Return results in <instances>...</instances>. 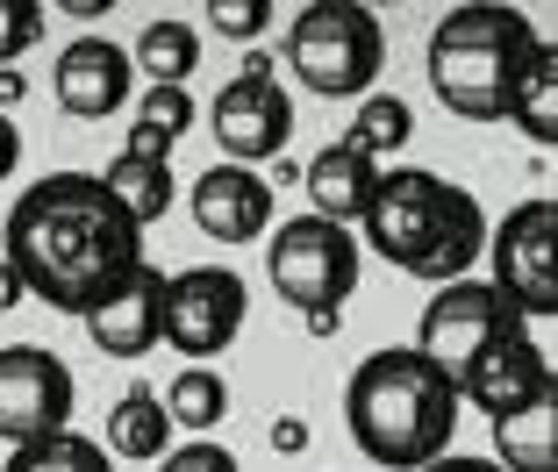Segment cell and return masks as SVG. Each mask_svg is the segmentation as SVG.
Listing matches in <instances>:
<instances>
[{"instance_id":"1","label":"cell","mask_w":558,"mask_h":472,"mask_svg":"<svg viewBox=\"0 0 558 472\" xmlns=\"http://www.w3.org/2000/svg\"><path fill=\"white\" fill-rule=\"evenodd\" d=\"M0 265L15 273L22 293H36L58 315H100L144 273V229L108 201L94 172H50L22 186L0 229Z\"/></svg>"},{"instance_id":"2","label":"cell","mask_w":558,"mask_h":472,"mask_svg":"<svg viewBox=\"0 0 558 472\" xmlns=\"http://www.w3.org/2000/svg\"><path fill=\"white\" fill-rule=\"evenodd\" d=\"M459 387L437 373V365L415 351V343H387V351H365L351 365L344 387V429L359 444L365 465L379 472H423L451 451L459 437Z\"/></svg>"},{"instance_id":"3","label":"cell","mask_w":558,"mask_h":472,"mask_svg":"<svg viewBox=\"0 0 558 472\" xmlns=\"http://www.w3.org/2000/svg\"><path fill=\"white\" fill-rule=\"evenodd\" d=\"M359 229H365V244H373V258L401 265L409 279H429V287L473 279L480 251H487V208L459 180L423 172V165L379 172L373 208H365Z\"/></svg>"},{"instance_id":"4","label":"cell","mask_w":558,"mask_h":472,"mask_svg":"<svg viewBox=\"0 0 558 472\" xmlns=\"http://www.w3.org/2000/svg\"><path fill=\"white\" fill-rule=\"evenodd\" d=\"M537 50L523 8H451V15L429 29V94L459 122H509V94L523 58Z\"/></svg>"},{"instance_id":"5","label":"cell","mask_w":558,"mask_h":472,"mask_svg":"<svg viewBox=\"0 0 558 472\" xmlns=\"http://www.w3.org/2000/svg\"><path fill=\"white\" fill-rule=\"evenodd\" d=\"M365 273V244L359 229H337L323 215H294V222H272V244H265V279L315 337H337L344 323V301L359 293Z\"/></svg>"},{"instance_id":"6","label":"cell","mask_w":558,"mask_h":472,"mask_svg":"<svg viewBox=\"0 0 558 472\" xmlns=\"http://www.w3.org/2000/svg\"><path fill=\"white\" fill-rule=\"evenodd\" d=\"M379 65H387V29H379V15L359 8V0H308L287 22V72L315 100L379 94Z\"/></svg>"},{"instance_id":"7","label":"cell","mask_w":558,"mask_h":472,"mask_svg":"<svg viewBox=\"0 0 558 472\" xmlns=\"http://www.w3.org/2000/svg\"><path fill=\"white\" fill-rule=\"evenodd\" d=\"M487 287L509 301L523 323L558 315V201H515L487 229Z\"/></svg>"},{"instance_id":"8","label":"cell","mask_w":558,"mask_h":472,"mask_svg":"<svg viewBox=\"0 0 558 472\" xmlns=\"http://www.w3.org/2000/svg\"><path fill=\"white\" fill-rule=\"evenodd\" d=\"M251 315V287L230 265H186V273H165V343L180 351L186 365H215L244 337Z\"/></svg>"},{"instance_id":"9","label":"cell","mask_w":558,"mask_h":472,"mask_svg":"<svg viewBox=\"0 0 558 472\" xmlns=\"http://www.w3.org/2000/svg\"><path fill=\"white\" fill-rule=\"evenodd\" d=\"M208 130H215V144H222V165H244V172L272 165L279 150L294 144V94L272 80V58H265V50H251L244 72L215 94Z\"/></svg>"},{"instance_id":"10","label":"cell","mask_w":558,"mask_h":472,"mask_svg":"<svg viewBox=\"0 0 558 472\" xmlns=\"http://www.w3.org/2000/svg\"><path fill=\"white\" fill-rule=\"evenodd\" d=\"M451 387H459V408H480L487 423H509L523 408L551 401L558 379H551V359L537 351V337H530V323H509L451 373Z\"/></svg>"},{"instance_id":"11","label":"cell","mask_w":558,"mask_h":472,"mask_svg":"<svg viewBox=\"0 0 558 472\" xmlns=\"http://www.w3.org/2000/svg\"><path fill=\"white\" fill-rule=\"evenodd\" d=\"M72 429V365L44 343H0V444Z\"/></svg>"},{"instance_id":"12","label":"cell","mask_w":558,"mask_h":472,"mask_svg":"<svg viewBox=\"0 0 558 472\" xmlns=\"http://www.w3.org/2000/svg\"><path fill=\"white\" fill-rule=\"evenodd\" d=\"M509 323H523V315H515L480 273H473V279H451V287L429 293L423 323H415V351H423V359L437 365L444 379H451V373H459V365L480 351V343L494 337V329H509Z\"/></svg>"},{"instance_id":"13","label":"cell","mask_w":558,"mask_h":472,"mask_svg":"<svg viewBox=\"0 0 558 472\" xmlns=\"http://www.w3.org/2000/svg\"><path fill=\"white\" fill-rule=\"evenodd\" d=\"M186 215L215 244H258V237H272V180L244 172V165H208L186 186Z\"/></svg>"},{"instance_id":"14","label":"cell","mask_w":558,"mask_h":472,"mask_svg":"<svg viewBox=\"0 0 558 472\" xmlns=\"http://www.w3.org/2000/svg\"><path fill=\"white\" fill-rule=\"evenodd\" d=\"M50 94L72 122H108L122 100L136 94V72H130V50L108 44V36H72L50 65Z\"/></svg>"},{"instance_id":"15","label":"cell","mask_w":558,"mask_h":472,"mask_svg":"<svg viewBox=\"0 0 558 472\" xmlns=\"http://www.w3.org/2000/svg\"><path fill=\"white\" fill-rule=\"evenodd\" d=\"M86 337H94L100 359H122V365L150 359V351L165 343V273H158V265H144L108 308L86 315Z\"/></svg>"},{"instance_id":"16","label":"cell","mask_w":558,"mask_h":472,"mask_svg":"<svg viewBox=\"0 0 558 472\" xmlns=\"http://www.w3.org/2000/svg\"><path fill=\"white\" fill-rule=\"evenodd\" d=\"M373 186H379V158H365V150H351V144H329V150H315V165H308V201H315L308 215L351 229L373 208Z\"/></svg>"},{"instance_id":"17","label":"cell","mask_w":558,"mask_h":472,"mask_svg":"<svg viewBox=\"0 0 558 472\" xmlns=\"http://www.w3.org/2000/svg\"><path fill=\"white\" fill-rule=\"evenodd\" d=\"M172 415H165V401L150 387H130L116 408H108V444L100 451L108 458H136V465H158L165 451H172Z\"/></svg>"},{"instance_id":"18","label":"cell","mask_w":558,"mask_h":472,"mask_svg":"<svg viewBox=\"0 0 558 472\" xmlns=\"http://www.w3.org/2000/svg\"><path fill=\"white\" fill-rule=\"evenodd\" d=\"M94 180L108 186V201H116V208L130 215L136 229H150L165 208H172V201H180V180H172V165H158V158H130V150H122V158H108Z\"/></svg>"},{"instance_id":"19","label":"cell","mask_w":558,"mask_h":472,"mask_svg":"<svg viewBox=\"0 0 558 472\" xmlns=\"http://www.w3.org/2000/svg\"><path fill=\"white\" fill-rule=\"evenodd\" d=\"M130 72H144V86H186L201 72V29L180 15L144 22V36L130 44Z\"/></svg>"},{"instance_id":"20","label":"cell","mask_w":558,"mask_h":472,"mask_svg":"<svg viewBox=\"0 0 558 472\" xmlns=\"http://www.w3.org/2000/svg\"><path fill=\"white\" fill-rule=\"evenodd\" d=\"M509 122L530 144H558V50H551V36H537V50H530L523 72H515Z\"/></svg>"},{"instance_id":"21","label":"cell","mask_w":558,"mask_h":472,"mask_svg":"<svg viewBox=\"0 0 558 472\" xmlns=\"http://www.w3.org/2000/svg\"><path fill=\"white\" fill-rule=\"evenodd\" d=\"M494 465L501 472H558V394L509 423H494Z\"/></svg>"},{"instance_id":"22","label":"cell","mask_w":558,"mask_h":472,"mask_svg":"<svg viewBox=\"0 0 558 472\" xmlns=\"http://www.w3.org/2000/svg\"><path fill=\"white\" fill-rule=\"evenodd\" d=\"M165 415H172V437H208V429H222V415H230V379L208 373V365H186V373H172V387L158 394Z\"/></svg>"},{"instance_id":"23","label":"cell","mask_w":558,"mask_h":472,"mask_svg":"<svg viewBox=\"0 0 558 472\" xmlns=\"http://www.w3.org/2000/svg\"><path fill=\"white\" fill-rule=\"evenodd\" d=\"M0 472H116V458L100 451L86 429H58L44 444H15Z\"/></svg>"},{"instance_id":"24","label":"cell","mask_w":558,"mask_h":472,"mask_svg":"<svg viewBox=\"0 0 558 472\" xmlns=\"http://www.w3.org/2000/svg\"><path fill=\"white\" fill-rule=\"evenodd\" d=\"M351 150H365V158H379V150H401L415 144V108L401 94H365L359 114H351Z\"/></svg>"},{"instance_id":"25","label":"cell","mask_w":558,"mask_h":472,"mask_svg":"<svg viewBox=\"0 0 558 472\" xmlns=\"http://www.w3.org/2000/svg\"><path fill=\"white\" fill-rule=\"evenodd\" d=\"M194 94L186 86H144V108H136V122L130 130H144V136H158V144H180L186 130H194Z\"/></svg>"},{"instance_id":"26","label":"cell","mask_w":558,"mask_h":472,"mask_svg":"<svg viewBox=\"0 0 558 472\" xmlns=\"http://www.w3.org/2000/svg\"><path fill=\"white\" fill-rule=\"evenodd\" d=\"M44 0H0V72H15L29 58V44L44 36Z\"/></svg>"},{"instance_id":"27","label":"cell","mask_w":558,"mask_h":472,"mask_svg":"<svg viewBox=\"0 0 558 472\" xmlns=\"http://www.w3.org/2000/svg\"><path fill=\"white\" fill-rule=\"evenodd\" d=\"M208 29H222L230 44H251L258 29H272V0H208Z\"/></svg>"},{"instance_id":"28","label":"cell","mask_w":558,"mask_h":472,"mask_svg":"<svg viewBox=\"0 0 558 472\" xmlns=\"http://www.w3.org/2000/svg\"><path fill=\"white\" fill-rule=\"evenodd\" d=\"M158 472H244V465H236L230 444H215V437H186V444H172V451L158 458Z\"/></svg>"},{"instance_id":"29","label":"cell","mask_w":558,"mask_h":472,"mask_svg":"<svg viewBox=\"0 0 558 472\" xmlns=\"http://www.w3.org/2000/svg\"><path fill=\"white\" fill-rule=\"evenodd\" d=\"M272 451L301 458V451H308V423H301V415H279V423H272Z\"/></svg>"},{"instance_id":"30","label":"cell","mask_w":558,"mask_h":472,"mask_svg":"<svg viewBox=\"0 0 558 472\" xmlns=\"http://www.w3.org/2000/svg\"><path fill=\"white\" fill-rule=\"evenodd\" d=\"M15 165H22V130L15 114H0V180H15Z\"/></svg>"},{"instance_id":"31","label":"cell","mask_w":558,"mask_h":472,"mask_svg":"<svg viewBox=\"0 0 558 472\" xmlns=\"http://www.w3.org/2000/svg\"><path fill=\"white\" fill-rule=\"evenodd\" d=\"M423 472H501L494 458H465V451H444L437 465H423Z\"/></svg>"},{"instance_id":"32","label":"cell","mask_w":558,"mask_h":472,"mask_svg":"<svg viewBox=\"0 0 558 472\" xmlns=\"http://www.w3.org/2000/svg\"><path fill=\"white\" fill-rule=\"evenodd\" d=\"M22 94H29V80H22V72H0V114L15 108V100H22Z\"/></svg>"},{"instance_id":"33","label":"cell","mask_w":558,"mask_h":472,"mask_svg":"<svg viewBox=\"0 0 558 472\" xmlns=\"http://www.w3.org/2000/svg\"><path fill=\"white\" fill-rule=\"evenodd\" d=\"M65 15L72 22H100V15H108V0H65Z\"/></svg>"},{"instance_id":"34","label":"cell","mask_w":558,"mask_h":472,"mask_svg":"<svg viewBox=\"0 0 558 472\" xmlns=\"http://www.w3.org/2000/svg\"><path fill=\"white\" fill-rule=\"evenodd\" d=\"M15 301H22V287H15V273L0 265V308H15Z\"/></svg>"}]
</instances>
